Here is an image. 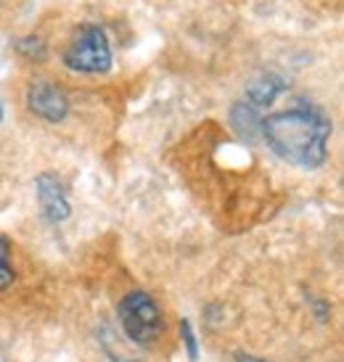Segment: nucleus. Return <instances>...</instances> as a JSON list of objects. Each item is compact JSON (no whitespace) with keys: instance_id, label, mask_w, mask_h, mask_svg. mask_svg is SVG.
I'll return each mask as SVG.
<instances>
[{"instance_id":"1","label":"nucleus","mask_w":344,"mask_h":362,"mask_svg":"<svg viewBox=\"0 0 344 362\" xmlns=\"http://www.w3.org/2000/svg\"><path fill=\"white\" fill-rule=\"evenodd\" d=\"M334 130L321 109H289L263 119V135L278 159L302 170H318L326 161V143Z\"/></svg>"},{"instance_id":"2","label":"nucleus","mask_w":344,"mask_h":362,"mask_svg":"<svg viewBox=\"0 0 344 362\" xmlns=\"http://www.w3.org/2000/svg\"><path fill=\"white\" fill-rule=\"evenodd\" d=\"M122 331L127 333V339L138 346H151L162 339L164 333V315L162 307L154 302L146 291H132L122 296L117 304Z\"/></svg>"},{"instance_id":"3","label":"nucleus","mask_w":344,"mask_h":362,"mask_svg":"<svg viewBox=\"0 0 344 362\" xmlns=\"http://www.w3.org/2000/svg\"><path fill=\"white\" fill-rule=\"evenodd\" d=\"M64 64L74 71H82V74H103V71H109V66H112V48H109V40H106L101 27L85 24L74 35L69 48L64 51Z\"/></svg>"},{"instance_id":"4","label":"nucleus","mask_w":344,"mask_h":362,"mask_svg":"<svg viewBox=\"0 0 344 362\" xmlns=\"http://www.w3.org/2000/svg\"><path fill=\"white\" fill-rule=\"evenodd\" d=\"M27 106H30L32 114L42 117L45 122H61L69 114L67 95L53 82H35L27 90Z\"/></svg>"},{"instance_id":"5","label":"nucleus","mask_w":344,"mask_h":362,"mask_svg":"<svg viewBox=\"0 0 344 362\" xmlns=\"http://www.w3.org/2000/svg\"><path fill=\"white\" fill-rule=\"evenodd\" d=\"M35 193H38V204H40L42 217L48 222H64L69 217V199H67V191H64V182L45 172L35 180Z\"/></svg>"},{"instance_id":"6","label":"nucleus","mask_w":344,"mask_h":362,"mask_svg":"<svg viewBox=\"0 0 344 362\" xmlns=\"http://www.w3.org/2000/svg\"><path fill=\"white\" fill-rule=\"evenodd\" d=\"M284 90V80L281 77H275V74H263V77H257L254 82H249V88H246V98L252 106H270V103L278 98V93Z\"/></svg>"},{"instance_id":"7","label":"nucleus","mask_w":344,"mask_h":362,"mask_svg":"<svg viewBox=\"0 0 344 362\" xmlns=\"http://www.w3.org/2000/svg\"><path fill=\"white\" fill-rule=\"evenodd\" d=\"M231 122L236 132L246 141H254L257 135H263V119L257 114V106L252 103H236L231 111Z\"/></svg>"},{"instance_id":"8","label":"nucleus","mask_w":344,"mask_h":362,"mask_svg":"<svg viewBox=\"0 0 344 362\" xmlns=\"http://www.w3.org/2000/svg\"><path fill=\"white\" fill-rule=\"evenodd\" d=\"M16 281V272L11 267V241L6 235H0V291L11 288Z\"/></svg>"},{"instance_id":"9","label":"nucleus","mask_w":344,"mask_h":362,"mask_svg":"<svg viewBox=\"0 0 344 362\" xmlns=\"http://www.w3.org/2000/svg\"><path fill=\"white\" fill-rule=\"evenodd\" d=\"M180 336H183L185 349H188V360L196 362L199 360V346H196V336H193V328L188 320H180Z\"/></svg>"},{"instance_id":"10","label":"nucleus","mask_w":344,"mask_h":362,"mask_svg":"<svg viewBox=\"0 0 344 362\" xmlns=\"http://www.w3.org/2000/svg\"><path fill=\"white\" fill-rule=\"evenodd\" d=\"M236 362H268V360H263V357H254V354L239 352V354H236Z\"/></svg>"}]
</instances>
